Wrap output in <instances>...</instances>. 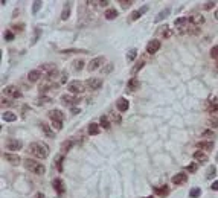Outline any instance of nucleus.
Listing matches in <instances>:
<instances>
[{
	"instance_id": "1",
	"label": "nucleus",
	"mask_w": 218,
	"mask_h": 198,
	"mask_svg": "<svg viewBox=\"0 0 218 198\" xmlns=\"http://www.w3.org/2000/svg\"><path fill=\"white\" fill-rule=\"evenodd\" d=\"M29 152L37 159H46L49 154V148L43 142H34L29 145Z\"/></svg>"
},
{
	"instance_id": "2",
	"label": "nucleus",
	"mask_w": 218,
	"mask_h": 198,
	"mask_svg": "<svg viewBox=\"0 0 218 198\" xmlns=\"http://www.w3.org/2000/svg\"><path fill=\"white\" fill-rule=\"evenodd\" d=\"M24 163V168L28 169V171H31L32 174L35 175H43L44 174V166L41 163H38V162H35V160H32V159H24L23 160Z\"/></svg>"
},
{
	"instance_id": "3",
	"label": "nucleus",
	"mask_w": 218,
	"mask_h": 198,
	"mask_svg": "<svg viewBox=\"0 0 218 198\" xmlns=\"http://www.w3.org/2000/svg\"><path fill=\"white\" fill-rule=\"evenodd\" d=\"M67 89H69L70 94H80V93H84L86 85H84L81 81H72L69 85H67Z\"/></svg>"
},
{
	"instance_id": "4",
	"label": "nucleus",
	"mask_w": 218,
	"mask_h": 198,
	"mask_svg": "<svg viewBox=\"0 0 218 198\" xmlns=\"http://www.w3.org/2000/svg\"><path fill=\"white\" fill-rule=\"evenodd\" d=\"M174 26L179 29V32H180V34H186V32H188L186 29H189V28H188V18H184V17H182V18H177V20L174 22Z\"/></svg>"
},
{
	"instance_id": "5",
	"label": "nucleus",
	"mask_w": 218,
	"mask_h": 198,
	"mask_svg": "<svg viewBox=\"0 0 218 198\" xmlns=\"http://www.w3.org/2000/svg\"><path fill=\"white\" fill-rule=\"evenodd\" d=\"M52 186H54V189H55V192H57L58 195H64L66 186H64V181H63L61 178H55V180L52 181Z\"/></svg>"
},
{
	"instance_id": "6",
	"label": "nucleus",
	"mask_w": 218,
	"mask_h": 198,
	"mask_svg": "<svg viewBox=\"0 0 218 198\" xmlns=\"http://www.w3.org/2000/svg\"><path fill=\"white\" fill-rule=\"evenodd\" d=\"M104 63H105V58H104V57H96V58H93L92 61L89 63V67H87V69L90 70V72H93V70L99 69Z\"/></svg>"
},
{
	"instance_id": "7",
	"label": "nucleus",
	"mask_w": 218,
	"mask_h": 198,
	"mask_svg": "<svg viewBox=\"0 0 218 198\" xmlns=\"http://www.w3.org/2000/svg\"><path fill=\"white\" fill-rule=\"evenodd\" d=\"M160 41L159 40H151L148 44H147V52L151 53V55H154V53H157V50L160 49Z\"/></svg>"
},
{
	"instance_id": "8",
	"label": "nucleus",
	"mask_w": 218,
	"mask_h": 198,
	"mask_svg": "<svg viewBox=\"0 0 218 198\" xmlns=\"http://www.w3.org/2000/svg\"><path fill=\"white\" fill-rule=\"evenodd\" d=\"M195 146L198 150H201V151H210V150H214V142H210V140H201V142H197Z\"/></svg>"
},
{
	"instance_id": "9",
	"label": "nucleus",
	"mask_w": 218,
	"mask_h": 198,
	"mask_svg": "<svg viewBox=\"0 0 218 198\" xmlns=\"http://www.w3.org/2000/svg\"><path fill=\"white\" fill-rule=\"evenodd\" d=\"M188 22L192 24V26H198V24L205 23V17H203L201 14H194V15H191V17L188 18Z\"/></svg>"
},
{
	"instance_id": "10",
	"label": "nucleus",
	"mask_w": 218,
	"mask_h": 198,
	"mask_svg": "<svg viewBox=\"0 0 218 198\" xmlns=\"http://www.w3.org/2000/svg\"><path fill=\"white\" fill-rule=\"evenodd\" d=\"M186 181H188L186 172H179V174H175L172 177V183H174V185H183Z\"/></svg>"
},
{
	"instance_id": "11",
	"label": "nucleus",
	"mask_w": 218,
	"mask_h": 198,
	"mask_svg": "<svg viewBox=\"0 0 218 198\" xmlns=\"http://www.w3.org/2000/svg\"><path fill=\"white\" fill-rule=\"evenodd\" d=\"M78 101H80L78 98H75L73 94H70V93L69 94H63V96H61V102H63L64 105H73V104H76Z\"/></svg>"
},
{
	"instance_id": "12",
	"label": "nucleus",
	"mask_w": 218,
	"mask_h": 198,
	"mask_svg": "<svg viewBox=\"0 0 218 198\" xmlns=\"http://www.w3.org/2000/svg\"><path fill=\"white\" fill-rule=\"evenodd\" d=\"M6 146H8V150H9V151H18L23 145H22V142H20V140L12 139V140H9V142L6 143Z\"/></svg>"
},
{
	"instance_id": "13",
	"label": "nucleus",
	"mask_w": 218,
	"mask_h": 198,
	"mask_svg": "<svg viewBox=\"0 0 218 198\" xmlns=\"http://www.w3.org/2000/svg\"><path fill=\"white\" fill-rule=\"evenodd\" d=\"M3 157H5V160H8L9 163L12 165H18L20 163V157L17 155V154H12V152H5L3 154Z\"/></svg>"
},
{
	"instance_id": "14",
	"label": "nucleus",
	"mask_w": 218,
	"mask_h": 198,
	"mask_svg": "<svg viewBox=\"0 0 218 198\" xmlns=\"http://www.w3.org/2000/svg\"><path fill=\"white\" fill-rule=\"evenodd\" d=\"M89 87L92 90H99L102 87V79L101 78H90L89 79Z\"/></svg>"
},
{
	"instance_id": "15",
	"label": "nucleus",
	"mask_w": 218,
	"mask_h": 198,
	"mask_svg": "<svg viewBox=\"0 0 218 198\" xmlns=\"http://www.w3.org/2000/svg\"><path fill=\"white\" fill-rule=\"evenodd\" d=\"M5 94H8V96H11V98H20L22 93L17 90V87H14V85H9V87H6L5 89Z\"/></svg>"
},
{
	"instance_id": "16",
	"label": "nucleus",
	"mask_w": 218,
	"mask_h": 198,
	"mask_svg": "<svg viewBox=\"0 0 218 198\" xmlns=\"http://www.w3.org/2000/svg\"><path fill=\"white\" fill-rule=\"evenodd\" d=\"M40 78H41V70H31V72L28 73V79L31 82L40 81Z\"/></svg>"
},
{
	"instance_id": "17",
	"label": "nucleus",
	"mask_w": 218,
	"mask_h": 198,
	"mask_svg": "<svg viewBox=\"0 0 218 198\" xmlns=\"http://www.w3.org/2000/svg\"><path fill=\"white\" fill-rule=\"evenodd\" d=\"M49 117H50L52 120H61V122H63L64 114H63L61 110H50V111H49Z\"/></svg>"
},
{
	"instance_id": "18",
	"label": "nucleus",
	"mask_w": 218,
	"mask_h": 198,
	"mask_svg": "<svg viewBox=\"0 0 218 198\" xmlns=\"http://www.w3.org/2000/svg\"><path fill=\"white\" fill-rule=\"evenodd\" d=\"M169 14H171V8H165L163 11H160L159 14H157V17L154 18V22L157 23V22H162V20H165V18H166V17H168Z\"/></svg>"
},
{
	"instance_id": "19",
	"label": "nucleus",
	"mask_w": 218,
	"mask_h": 198,
	"mask_svg": "<svg viewBox=\"0 0 218 198\" xmlns=\"http://www.w3.org/2000/svg\"><path fill=\"white\" fill-rule=\"evenodd\" d=\"M139 89H140V82H139V79L131 78V79L128 81V90H130V92H136V90H139Z\"/></svg>"
},
{
	"instance_id": "20",
	"label": "nucleus",
	"mask_w": 218,
	"mask_h": 198,
	"mask_svg": "<svg viewBox=\"0 0 218 198\" xmlns=\"http://www.w3.org/2000/svg\"><path fill=\"white\" fill-rule=\"evenodd\" d=\"M117 110H119V111H127V110H128V107H130V102H128V101H127L125 98H121V99H119V101H117Z\"/></svg>"
},
{
	"instance_id": "21",
	"label": "nucleus",
	"mask_w": 218,
	"mask_h": 198,
	"mask_svg": "<svg viewBox=\"0 0 218 198\" xmlns=\"http://www.w3.org/2000/svg\"><path fill=\"white\" fill-rule=\"evenodd\" d=\"M70 17V2H66L64 3V8H63V12H61V18L63 20H67Z\"/></svg>"
},
{
	"instance_id": "22",
	"label": "nucleus",
	"mask_w": 218,
	"mask_h": 198,
	"mask_svg": "<svg viewBox=\"0 0 218 198\" xmlns=\"http://www.w3.org/2000/svg\"><path fill=\"white\" fill-rule=\"evenodd\" d=\"M194 160H197V162H207V154L205 151L194 152Z\"/></svg>"
},
{
	"instance_id": "23",
	"label": "nucleus",
	"mask_w": 218,
	"mask_h": 198,
	"mask_svg": "<svg viewBox=\"0 0 218 198\" xmlns=\"http://www.w3.org/2000/svg\"><path fill=\"white\" fill-rule=\"evenodd\" d=\"M2 119H3V120H6V122H15L17 116H15L12 111H5V113L2 114Z\"/></svg>"
},
{
	"instance_id": "24",
	"label": "nucleus",
	"mask_w": 218,
	"mask_h": 198,
	"mask_svg": "<svg viewBox=\"0 0 218 198\" xmlns=\"http://www.w3.org/2000/svg\"><path fill=\"white\" fill-rule=\"evenodd\" d=\"M116 17H117V11H116V9L108 8V9L105 11V18H107V20H115Z\"/></svg>"
},
{
	"instance_id": "25",
	"label": "nucleus",
	"mask_w": 218,
	"mask_h": 198,
	"mask_svg": "<svg viewBox=\"0 0 218 198\" xmlns=\"http://www.w3.org/2000/svg\"><path fill=\"white\" fill-rule=\"evenodd\" d=\"M41 129H43V133H44L46 136H49L50 139H54V137H55V133L50 129V127H49V125H46V124H41Z\"/></svg>"
},
{
	"instance_id": "26",
	"label": "nucleus",
	"mask_w": 218,
	"mask_h": 198,
	"mask_svg": "<svg viewBox=\"0 0 218 198\" xmlns=\"http://www.w3.org/2000/svg\"><path fill=\"white\" fill-rule=\"evenodd\" d=\"M207 125L210 127V128H218V116H209L207 119Z\"/></svg>"
},
{
	"instance_id": "27",
	"label": "nucleus",
	"mask_w": 218,
	"mask_h": 198,
	"mask_svg": "<svg viewBox=\"0 0 218 198\" xmlns=\"http://www.w3.org/2000/svg\"><path fill=\"white\" fill-rule=\"evenodd\" d=\"M89 134H90V136L99 134V125H98V124H90V125H89Z\"/></svg>"
},
{
	"instance_id": "28",
	"label": "nucleus",
	"mask_w": 218,
	"mask_h": 198,
	"mask_svg": "<svg viewBox=\"0 0 218 198\" xmlns=\"http://www.w3.org/2000/svg\"><path fill=\"white\" fill-rule=\"evenodd\" d=\"M41 70H44L47 75H50V73H54L57 69H55V64H43V66H41Z\"/></svg>"
},
{
	"instance_id": "29",
	"label": "nucleus",
	"mask_w": 218,
	"mask_h": 198,
	"mask_svg": "<svg viewBox=\"0 0 218 198\" xmlns=\"http://www.w3.org/2000/svg\"><path fill=\"white\" fill-rule=\"evenodd\" d=\"M50 87H52V81H50L49 78H46L44 81L40 84V90H41V92H44L46 89H50Z\"/></svg>"
},
{
	"instance_id": "30",
	"label": "nucleus",
	"mask_w": 218,
	"mask_h": 198,
	"mask_svg": "<svg viewBox=\"0 0 218 198\" xmlns=\"http://www.w3.org/2000/svg\"><path fill=\"white\" fill-rule=\"evenodd\" d=\"M99 127H102V128H108L110 127V119H108V116H101Z\"/></svg>"
},
{
	"instance_id": "31",
	"label": "nucleus",
	"mask_w": 218,
	"mask_h": 198,
	"mask_svg": "<svg viewBox=\"0 0 218 198\" xmlns=\"http://www.w3.org/2000/svg\"><path fill=\"white\" fill-rule=\"evenodd\" d=\"M84 66H86L84 59H75V61H73V67H75V70H82L84 69Z\"/></svg>"
},
{
	"instance_id": "32",
	"label": "nucleus",
	"mask_w": 218,
	"mask_h": 198,
	"mask_svg": "<svg viewBox=\"0 0 218 198\" xmlns=\"http://www.w3.org/2000/svg\"><path fill=\"white\" fill-rule=\"evenodd\" d=\"M215 172H217V168H215V166H209V169H207V172H206V178L207 180L214 178V177H215Z\"/></svg>"
},
{
	"instance_id": "33",
	"label": "nucleus",
	"mask_w": 218,
	"mask_h": 198,
	"mask_svg": "<svg viewBox=\"0 0 218 198\" xmlns=\"http://www.w3.org/2000/svg\"><path fill=\"white\" fill-rule=\"evenodd\" d=\"M159 31H160L162 34H163V37H165V38H169V37L172 35V31H169V29H168V26H162V28H159Z\"/></svg>"
},
{
	"instance_id": "34",
	"label": "nucleus",
	"mask_w": 218,
	"mask_h": 198,
	"mask_svg": "<svg viewBox=\"0 0 218 198\" xmlns=\"http://www.w3.org/2000/svg\"><path fill=\"white\" fill-rule=\"evenodd\" d=\"M136 53H138V50H136V49L128 50V53H127V61H128V63H131L133 59L136 58Z\"/></svg>"
},
{
	"instance_id": "35",
	"label": "nucleus",
	"mask_w": 218,
	"mask_h": 198,
	"mask_svg": "<svg viewBox=\"0 0 218 198\" xmlns=\"http://www.w3.org/2000/svg\"><path fill=\"white\" fill-rule=\"evenodd\" d=\"M218 110V101L215 99L214 102H210V104L207 105V111H210V113H215Z\"/></svg>"
},
{
	"instance_id": "36",
	"label": "nucleus",
	"mask_w": 218,
	"mask_h": 198,
	"mask_svg": "<svg viewBox=\"0 0 218 198\" xmlns=\"http://www.w3.org/2000/svg\"><path fill=\"white\" fill-rule=\"evenodd\" d=\"M168 189H169L168 186L156 187V189H154V192H156V194H159V195H166V194H168Z\"/></svg>"
},
{
	"instance_id": "37",
	"label": "nucleus",
	"mask_w": 218,
	"mask_h": 198,
	"mask_svg": "<svg viewBox=\"0 0 218 198\" xmlns=\"http://www.w3.org/2000/svg\"><path fill=\"white\" fill-rule=\"evenodd\" d=\"M143 66H145V59H140V61H139L138 64H136V67H134V69L131 70V73H133V75H136V73H138V72H139L140 69H142Z\"/></svg>"
},
{
	"instance_id": "38",
	"label": "nucleus",
	"mask_w": 218,
	"mask_h": 198,
	"mask_svg": "<svg viewBox=\"0 0 218 198\" xmlns=\"http://www.w3.org/2000/svg\"><path fill=\"white\" fill-rule=\"evenodd\" d=\"M63 160H64V157L63 155H58L57 159H55V163H57V169L61 172L63 171Z\"/></svg>"
},
{
	"instance_id": "39",
	"label": "nucleus",
	"mask_w": 218,
	"mask_h": 198,
	"mask_svg": "<svg viewBox=\"0 0 218 198\" xmlns=\"http://www.w3.org/2000/svg\"><path fill=\"white\" fill-rule=\"evenodd\" d=\"M72 146H73V142H72V140H66V142L63 143V151L67 152L70 148H72Z\"/></svg>"
},
{
	"instance_id": "40",
	"label": "nucleus",
	"mask_w": 218,
	"mask_h": 198,
	"mask_svg": "<svg viewBox=\"0 0 218 198\" xmlns=\"http://www.w3.org/2000/svg\"><path fill=\"white\" fill-rule=\"evenodd\" d=\"M50 102H52L50 98H40V99H37V105H44V104H50Z\"/></svg>"
},
{
	"instance_id": "41",
	"label": "nucleus",
	"mask_w": 218,
	"mask_h": 198,
	"mask_svg": "<svg viewBox=\"0 0 218 198\" xmlns=\"http://www.w3.org/2000/svg\"><path fill=\"white\" fill-rule=\"evenodd\" d=\"M189 195H191L192 198H198L200 195H201V190H200L198 187H194V189H192V190L189 192Z\"/></svg>"
},
{
	"instance_id": "42",
	"label": "nucleus",
	"mask_w": 218,
	"mask_h": 198,
	"mask_svg": "<svg viewBox=\"0 0 218 198\" xmlns=\"http://www.w3.org/2000/svg\"><path fill=\"white\" fill-rule=\"evenodd\" d=\"M140 15H142L140 11H133V12H131V15H130V22H136Z\"/></svg>"
},
{
	"instance_id": "43",
	"label": "nucleus",
	"mask_w": 218,
	"mask_h": 198,
	"mask_svg": "<svg viewBox=\"0 0 218 198\" xmlns=\"http://www.w3.org/2000/svg\"><path fill=\"white\" fill-rule=\"evenodd\" d=\"M75 52L86 53V50H81V49H66V50H61V53H75Z\"/></svg>"
},
{
	"instance_id": "44",
	"label": "nucleus",
	"mask_w": 218,
	"mask_h": 198,
	"mask_svg": "<svg viewBox=\"0 0 218 198\" xmlns=\"http://www.w3.org/2000/svg\"><path fill=\"white\" fill-rule=\"evenodd\" d=\"M41 5H43L41 2H34V3H32V12L35 14V12H38V11H40Z\"/></svg>"
},
{
	"instance_id": "45",
	"label": "nucleus",
	"mask_w": 218,
	"mask_h": 198,
	"mask_svg": "<svg viewBox=\"0 0 218 198\" xmlns=\"http://www.w3.org/2000/svg\"><path fill=\"white\" fill-rule=\"evenodd\" d=\"M210 57L214 59H218V46H214L210 49Z\"/></svg>"
},
{
	"instance_id": "46",
	"label": "nucleus",
	"mask_w": 218,
	"mask_h": 198,
	"mask_svg": "<svg viewBox=\"0 0 218 198\" xmlns=\"http://www.w3.org/2000/svg\"><path fill=\"white\" fill-rule=\"evenodd\" d=\"M52 124H54V128L55 129H58V131L63 129V122L61 120H52Z\"/></svg>"
},
{
	"instance_id": "47",
	"label": "nucleus",
	"mask_w": 218,
	"mask_h": 198,
	"mask_svg": "<svg viewBox=\"0 0 218 198\" xmlns=\"http://www.w3.org/2000/svg\"><path fill=\"white\" fill-rule=\"evenodd\" d=\"M5 40H6V41H12V40H14V32H12V31H6V32H5Z\"/></svg>"
},
{
	"instance_id": "48",
	"label": "nucleus",
	"mask_w": 218,
	"mask_h": 198,
	"mask_svg": "<svg viewBox=\"0 0 218 198\" xmlns=\"http://www.w3.org/2000/svg\"><path fill=\"white\" fill-rule=\"evenodd\" d=\"M119 5H122V8H128L130 5H133V0H119Z\"/></svg>"
},
{
	"instance_id": "49",
	"label": "nucleus",
	"mask_w": 218,
	"mask_h": 198,
	"mask_svg": "<svg viewBox=\"0 0 218 198\" xmlns=\"http://www.w3.org/2000/svg\"><path fill=\"white\" fill-rule=\"evenodd\" d=\"M215 5H217V3H215V2H206V3H205V5H203V8H205V9H206V11H209V9H212V8H214V6H215Z\"/></svg>"
},
{
	"instance_id": "50",
	"label": "nucleus",
	"mask_w": 218,
	"mask_h": 198,
	"mask_svg": "<svg viewBox=\"0 0 218 198\" xmlns=\"http://www.w3.org/2000/svg\"><path fill=\"white\" fill-rule=\"evenodd\" d=\"M203 137H214V131L212 129H205L203 131Z\"/></svg>"
},
{
	"instance_id": "51",
	"label": "nucleus",
	"mask_w": 218,
	"mask_h": 198,
	"mask_svg": "<svg viewBox=\"0 0 218 198\" xmlns=\"http://www.w3.org/2000/svg\"><path fill=\"white\" fill-rule=\"evenodd\" d=\"M197 169H198V166H197L195 163H192V165H189V166H188V171H189V172H195Z\"/></svg>"
},
{
	"instance_id": "52",
	"label": "nucleus",
	"mask_w": 218,
	"mask_h": 198,
	"mask_svg": "<svg viewBox=\"0 0 218 198\" xmlns=\"http://www.w3.org/2000/svg\"><path fill=\"white\" fill-rule=\"evenodd\" d=\"M40 34H41V31H40V29H37V34H34V38H32V44H35V43H37V40H38Z\"/></svg>"
},
{
	"instance_id": "53",
	"label": "nucleus",
	"mask_w": 218,
	"mask_h": 198,
	"mask_svg": "<svg viewBox=\"0 0 218 198\" xmlns=\"http://www.w3.org/2000/svg\"><path fill=\"white\" fill-rule=\"evenodd\" d=\"M23 28H24L23 24H14V26H12V29H15L17 32H20V31H22Z\"/></svg>"
},
{
	"instance_id": "54",
	"label": "nucleus",
	"mask_w": 218,
	"mask_h": 198,
	"mask_svg": "<svg viewBox=\"0 0 218 198\" xmlns=\"http://www.w3.org/2000/svg\"><path fill=\"white\" fill-rule=\"evenodd\" d=\"M112 116H113V119H115V122H116V124H119V122H121V117L117 116V114H115V113H112Z\"/></svg>"
},
{
	"instance_id": "55",
	"label": "nucleus",
	"mask_w": 218,
	"mask_h": 198,
	"mask_svg": "<svg viewBox=\"0 0 218 198\" xmlns=\"http://www.w3.org/2000/svg\"><path fill=\"white\" fill-rule=\"evenodd\" d=\"M66 81H67V73H63V75H61V82L64 84Z\"/></svg>"
},
{
	"instance_id": "56",
	"label": "nucleus",
	"mask_w": 218,
	"mask_h": 198,
	"mask_svg": "<svg viewBox=\"0 0 218 198\" xmlns=\"http://www.w3.org/2000/svg\"><path fill=\"white\" fill-rule=\"evenodd\" d=\"M139 11H140V14H143V12H147V11H148V6H142V8H140Z\"/></svg>"
},
{
	"instance_id": "57",
	"label": "nucleus",
	"mask_w": 218,
	"mask_h": 198,
	"mask_svg": "<svg viewBox=\"0 0 218 198\" xmlns=\"http://www.w3.org/2000/svg\"><path fill=\"white\" fill-rule=\"evenodd\" d=\"M107 5H110V2H105V0H104V2H99V6H107Z\"/></svg>"
},
{
	"instance_id": "58",
	"label": "nucleus",
	"mask_w": 218,
	"mask_h": 198,
	"mask_svg": "<svg viewBox=\"0 0 218 198\" xmlns=\"http://www.w3.org/2000/svg\"><path fill=\"white\" fill-rule=\"evenodd\" d=\"M212 190H218V181H215V183L212 185Z\"/></svg>"
},
{
	"instance_id": "59",
	"label": "nucleus",
	"mask_w": 218,
	"mask_h": 198,
	"mask_svg": "<svg viewBox=\"0 0 218 198\" xmlns=\"http://www.w3.org/2000/svg\"><path fill=\"white\" fill-rule=\"evenodd\" d=\"M34 198H44V195L41 194V192H38V194H35V197Z\"/></svg>"
},
{
	"instance_id": "60",
	"label": "nucleus",
	"mask_w": 218,
	"mask_h": 198,
	"mask_svg": "<svg viewBox=\"0 0 218 198\" xmlns=\"http://www.w3.org/2000/svg\"><path fill=\"white\" fill-rule=\"evenodd\" d=\"M215 18H217V20H218V9H217V11H215Z\"/></svg>"
},
{
	"instance_id": "61",
	"label": "nucleus",
	"mask_w": 218,
	"mask_h": 198,
	"mask_svg": "<svg viewBox=\"0 0 218 198\" xmlns=\"http://www.w3.org/2000/svg\"><path fill=\"white\" fill-rule=\"evenodd\" d=\"M143 198H154V197H143Z\"/></svg>"
},
{
	"instance_id": "62",
	"label": "nucleus",
	"mask_w": 218,
	"mask_h": 198,
	"mask_svg": "<svg viewBox=\"0 0 218 198\" xmlns=\"http://www.w3.org/2000/svg\"><path fill=\"white\" fill-rule=\"evenodd\" d=\"M217 160H218V155H217Z\"/></svg>"
},
{
	"instance_id": "63",
	"label": "nucleus",
	"mask_w": 218,
	"mask_h": 198,
	"mask_svg": "<svg viewBox=\"0 0 218 198\" xmlns=\"http://www.w3.org/2000/svg\"><path fill=\"white\" fill-rule=\"evenodd\" d=\"M217 66H218V64H217Z\"/></svg>"
}]
</instances>
